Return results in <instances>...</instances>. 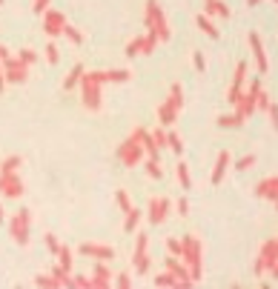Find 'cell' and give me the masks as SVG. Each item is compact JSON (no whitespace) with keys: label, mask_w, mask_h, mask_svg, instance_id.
Returning a JSON list of instances; mask_svg holds the SVG:
<instances>
[{"label":"cell","mask_w":278,"mask_h":289,"mask_svg":"<svg viewBox=\"0 0 278 289\" xmlns=\"http://www.w3.org/2000/svg\"><path fill=\"white\" fill-rule=\"evenodd\" d=\"M175 118H178V109H175L170 100H163V103L158 106V121H161L163 126H172V123H175Z\"/></svg>","instance_id":"16"},{"label":"cell","mask_w":278,"mask_h":289,"mask_svg":"<svg viewBox=\"0 0 278 289\" xmlns=\"http://www.w3.org/2000/svg\"><path fill=\"white\" fill-rule=\"evenodd\" d=\"M138 223H141V209H129L126 212V220H124V232H135L138 229Z\"/></svg>","instance_id":"21"},{"label":"cell","mask_w":278,"mask_h":289,"mask_svg":"<svg viewBox=\"0 0 278 289\" xmlns=\"http://www.w3.org/2000/svg\"><path fill=\"white\" fill-rule=\"evenodd\" d=\"M72 286H78V289H92V278H83V275H78V278H72Z\"/></svg>","instance_id":"38"},{"label":"cell","mask_w":278,"mask_h":289,"mask_svg":"<svg viewBox=\"0 0 278 289\" xmlns=\"http://www.w3.org/2000/svg\"><path fill=\"white\" fill-rule=\"evenodd\" d=\"M255 195H258V198H272V201H278V178L261 181V184L255 186Z\"/></svg>","instance_id":"15"},{"label":"cell","mask_w":278,"mask_h":289,"mask_svg":"<svg viewBox=\"0 0 278 289\" xmlns=\"http://www.w3.org/2000/svg\"><path fill=\"white\" fill-rule=\"evenodd\" d=\"M18 57L23 63H29V66H35V63H37V52H35V49H29V46H26V49H18Z\"/></svg>","instance_id":"29"},{"label":"cell","mask_w":278,"mask_h":289,"mask_svg":"<svg viewBox=\"0 0 278 289\" xmlns=\"http://www.w3.org/2000/svg\"><path fill=\"white\" fill-rule=\"evenodd\" d=\"M261 0H247V6H258Z\"/></svg>","instance_id":"48"},{"label":"cell","mask_w":278,"mask_h":289,"mask_svg":"<svg viewBox=\"0 0 278 289\" xmlns=\"http://www.w3.org/2000/svg\"><path fill=\"white\" fill-rule=\"evenodd\" d=\"M195 23L201 26V32H204V35H209V37H215V40H218V29L212 26L209 15H198V18H195Z\"/></svg>","instance_id":"20"},{"label":"cell","mask_w":278,"mask_h":289,"mask_svg":"<svg viewBox=\"0 0 278 289\" xmlns=\"http://www.w3.org/2000/svg\"><path fill=\"white\" fill-rule=\"evenodd\" d=\"M112 278H115V275H112V272H109L103 263H98V266H95V272H92V286L106 289L109 283H112Z\"/></svg>","instance_id":"14"},{"label":"cell","mask_w":278,"mask_h":289,"mask_svg":"<svg viewBox=\"0 0 278 289\" xmlns=\"http://www.w3.org/2000/svg\"><path fill=\"white\" fill-rule=\"evenodd\" d=\"M3 89H6V75H3V63H0V95H3Z\"/></svg>","instance_id":"47"},{"label":"cell","mask_w":278,"mask_h":289,"mask_svg":"<svg viewBox=\"0 0 278 289\" xmlns=\"http://www.w3.org/2000/svg\"><path fill=\"white\" fill-rule=\"evenodd\" d=\"M192 61H195V69H198V72H204V69H206V61H204V54H201V52L192 54Z\"/></svg>","instance_id":"42"},{"label":"cell","mask_w":278,"mask_h":289,"mask_svg":"<svg viewBox=\"0 0 278 289\" xmlns=\"http://www.w3.org/2000/svg\"><path fill=\"white\" fill-rule=\"evenodd\" d=\"M0 195H6V198L23 195V181L18 178V172H0Z\"/></svg>","instance_id":"8"},{"label":"cell","mask_w":278,"mask_h":289,"mask_svg":"<svg viewBox=\"0 0 278 289\" xmlns=\"http://www.w3.org/2000/svg\"><path fill=\"white\" fill-rule=\"evenodd\" d=\"M9 57H12V52H9V49H6L3 43H0V63H3V61H9Z\"/></svg>","instance_id":"46"},{"label":"cell","mask_w":278,"mask_h":289,"mask_svg":"<svg viewBox=\"0 0 278 289\" xmlns=\"http://www.w3.org/2000/svg\"><path fill=\"white\" fill-rule=\"evenodd\" d=\"M181 244H184L181 261L187 263L192 283H198V280H201V275H204V266H201V241H198L195 235H187V238H181Z\"/></svg>","instance_id":"1"},{"label":"cell","mask_w":278,"mask_h":289,"mask_svg":"<svg viewBox=\"0 0 278 289\" xmlns=\"http://www.w3.org/2000/svg\"><path fill=\"white\" fill-rule=\"evenodd\" d=\"M43 49H46V61L52 63V66H54L58 61H61V52H58V46H54V43H46Z\"/></svg>","instance_id":"32"},{"label":"cell","mask_w":278,"mask_h":289,"mask_svg":"<svg viewBox=\"0 0 278 289\" xmlns=\"http://www.w3.org/2000/svg\"><path fill=\"white\" fill-rule=\"evenodd\" d=\"M166 269L175 275V280H178V286H192V278H189V269H187V263H181L175 255L172 258H166Z\"/></svg>","instance_id":"11"},{"label":"cell","mask_w":278,"mask_h":289,"mask_svg":"<svg viewBox=\"0 0 278 289\" xmlns=\"http://www.w3.org/2000/svg\"><path fill=\"white\" fill-rule=\"evenodd\" d=\"M267 112H269V118H272V126L278 129V106H275V103H269V109H267Z\"/></svg>","instance_id":"44"},{"label":"cell","mask_w":278,"mask_h":289,"mask_svg":"<svg viewBox=\"0 0 278 289\" xmlns=\"http://www.w3.org/2000/svg\"><path fill=\"white\" fill-rule=\"evenodd\" d=\"M204 12L206 15H218V18H230V6L224 0H204Z\"/></svg>","instance_id":"17"},{"label":"cell","mask_w":278,"mask_h":289,"mask_svg":"<svg viewBox=\"0 0 278 289\" xmlns=\"http://www.w3.org/2000/svg\"><path fill=\"white\" fill-rule=\"evenodd\" d=\"M252 163H255V155H244V158H238V163H235V169H241V172H244V169H250Z\"/></svg>","instance_id":"36"},{"label":"cell","mask_w":278,"mask_h":289,"mask_svg":"<svg viewBox=\"0 0 278 289\" xmlns=\"http://www.w3.org/2000/svg\"><path fill=\"white\" fill-rule=\"evenodd\" d=\"M230 160H233V155H230V152H218V160H215V169H212V178H209V181H212V184H221V181H224V175H227V166H230Z\"/></svg>","instance_id":"13"},{"label":"cell","mask_w":278,"mask_h":289,"mask_svg":"<svg viewBox=\"0 0 278 289\" xmlns=\"http://www.w3.org/2000/svg\"><path fill=\"white\" fill-rule=\"evenodd\" d=\"M175 172H178V184H181V189H192V178H189V169H187V163H181V160H178V166H175Z\"/></svg>","instance_id":"23"},{"label":"cell","mask_w":278,"mask_h":289,"mask_svg":"<svg viewBox=\"0 0 278 289\" xmlns=\"http://www.w3.org/2000/svg\"><path fill=\"white\" fill-rule=\"evenodd\" d=\"M29 229H32V212H29V209H20L18 215H12V218H9L12 241H18L20 246L29 244Z\"/></svg>","instance_id":"3"},{"label":"cell","mask_w":278,"mask_h":289,"mask_svg":"<svg viewBox=\"0 0 278 289\" xmlns=\"http://www.w3.org/2000/svg\"><path fill=\"white\" fill-rule=\"evenodd\" d=\"M255 109H269V97H267V92H264V89H261L258 97H255Z\"/></svg>","instance_id":"39"},{"label":"cell","mask_w":278,"mask_h":289,"mask_svg":"<svg viewBox=\"0 0 278 289\" xmlns=\"http://www.w3.org/2000/svg\"><path fill=\"white\" fill-rule=\"evenodd\" d=\"M66 18H63V12H58V9H46L43 12V32L49 37H61L63 32H66Z\"/></svg>","instance_id":"7"},{"label":"cell","mask_w":278,"mask_h":289,"mask_svg":"<svg viewBox=\"0 0 278 289\" xmlns=\"http://www.w3.org/2000/svg\"><path fill=\"white\" fill-rule=\"evenodd\" d=\"M146 172H149V178H161V175H163L161 160H158V158H149V160H146Z\"/></svg>","instance_id":"30"},{"label":"cell","mask_w":278,"mask_h":289,"mask_svg":"<svg viewBox=\"0 0 278 289\" xmlns=\"http://www.w3.org/2000/svg\"><path fill=\"white\" fill-rule=\"evenodd\" d=\"M175 109L181 112V106H184V89H181V83H172V89H170V97H166Z\"/></svg>","instance_id":"22"},{"label":"cell","mask_w":278,"mask_h":289,"mask_svg":"<svg viewBox=\"0 0 278 289\" xmlns=\"http://www.w3.org/2000/svg\"><path fill=\"white\" fill-rule=\"evenodd\" d=\"M81 78H83V66H81V63H75L72 72H69V75H66V80H63V89H66V92H69V89H75L78 83H81Z\"/></svg>","instance_id":"18"},{"label":"cell","mask_w":278,"mask_h":289,"mask_svg":"<svg viewBox=\"0 0 278 289\" xmlns=\"http://www.w3.org/2000/svg\"><path fill=\"white\" fill-rule=\"evenodd\" d=\"M35 286H49V289H54V286H61V283L54 280V275H37V278H35Z\"/></svg>","instance_id":"31"},{"label":"cell","mask_w":278,"mask_h":289,"mask_svg":"<svg viewBox=\"0 0 278 289\" xmlns=\"http://www.w3.org/2000/svg\"><path fill=\"white\" fill-rule=\"evenodd\" d=\"M146 215H149V223H155V226H158V223H163V220H166V215H170V201H166V198H152V201H149V212H146Z\"/></svg>","instance_id":"10"},{"label":"cell","mask_w":278,"mask_h":289,"mask_svg":"<svg viewBox=\"0 0 278 289\" xmlns=\"http://www.w3.org/2000/svg\"><path fill=\"white\" fill-rule=\"evenodd\" d=\"M3 75H6V83H23L29 78V63H23L18 54H12L9 61H3Z\"/></svg>","instance_id":"5"},{"label":"cell","mask_w":278,"mask_h":289,"mask_svg":"<svg viewBox=\"0 0 278 289\" xmlns=\"http://www.w3.org/2000/svg\"><path fill=\"white\" fill-rule=\"evenodd\" d=\"M0 3H3V0H0Z\"/></svg>","instance_id":"50"},{"label":"cell","mask_w":278,"mask_h":289,"mask_svg":"<svg viewBox=\"0 0 278 289\" xmlns=\"http://www.w3.org/2000/svg\"><path fill=\"white\" fill-rule=\"evenodd\" d=\"M152 138H155V143H158V149H161V146H166V132L155 129V132H152Z\"/></svg>","instance_id":"41"},{"label":"cell","mask_w":278,"mask_h":289,"mask_svg":"<svg viewBox=\"0 0 278 289\" xmlns=\"http://www.w3.org/2000/svg\"><path fill=\"white\" fill-rule=\"evenodd\" d=\"M166 249H170L172 255H178V258H181V252H184V244H181V241H175V238H166Z\"/></svg>","instance_id":"35"},{"label":"cell","mask_w":278,"mask_h":289,"mask_svg":"<svg viewBox=\"0 0 278 289\" xmlns=\"http://www.w3.org/2000/svg\"><path fill=\"white\" fill-rule=\"evenodd\" d=\"M166 146H170L175 155H181V152H184V143H181V135H178V132H166Z\"/></svg>","instance_id":"26"},{"label":"cell","mask_w":278,"mask_h":289,"mask_svg":"<svg viewBox=\"0 0 278 289\" xmlns=\"http://www.w3.org/2000/svg\"><path fill=\"white\" fill-rule=\"evenodd\" d=\"M244 78H247V63H238L235 66V78H233V86H241Z\"/></svg>","instance_id":"33"},{"label":"cell","mask_w":278,"mask_h":289,"mask_svg":"<svg viewBox=\"0 0 278 289\" xmlns=\"http://www.w3.org/2000/svg\"><path fill=\"white\" fill-rule=\"evenodd\" d=\"M215 123L221 126V129H238V126L244 123V118H241V114H221Z\"/></svg>","instance_id":"19"},{"label":"cell","mask_w":278,"mask_h":289,"mask_svg":"<svg viewBox=\"0 0 278 289\" xmlns=\"http://www.w3.org/2000/svg\"><path fill=\"white\" fill-rule=\"evenodd\" d=\"M275 3H278V0H275Z\"/></svg>","instance_id":"51"},{"label":"cell","mask_w":278,"mask_h":289,"mask_svg":"<svg viewBox=\"0 0 278 289\" xmlns=\"http://www.w3.org/2000/svg\"><path fill=\"white\" fill-rule=\"evenodd\" d=\"M112 283H115V286H121V289H129V286H132V278H129L126 272H121V275H115V280H112Z\"/></svg>","instance_id":"34"},{"label":"cell","mask_w":278,"mask_h":289,"mask_svg":"<svg viewBox=\"0 0 278 289\" xmlns=\"http://www.w3.org/2000/svg\"><path fill=\"white\" fill-rule=\"evenodd\" d=\"M118 158H121V163H124V166H138V163H141V160H144V146H141V143H138V140H124V143H121V146H118Z\"/></svg>","instance_id":"4"},{"label":"cell","mask_w":278,"mask_h":289,"mask_svg":"<svg viewBox=\"0 0 278 289\" xmlns=\"http://www.w3.org/2000/svg\"><path fill=\"white\" fill-rule=\"evenodd\" d=\"M0 220H3V206H0Z\"/></svg>","instance_id":"49"},{"label":"cell","mask_w":278,"mask_h":289,"mask_svg":"<svg viewBox=\"0 0 278 289\" xmlns=\"http://www.w3.org/2000/svg\"><path fill=\"white\" fill-rule=\"evenodd\" d=\"M78 252L86 255V258H95V261H112L115 258V249L106 244H81Z\"/></svg>","instance_id":"9"},{"label":"cell","mask_w":278,"mask_h":289,"mask_svg":"<svg viewBox=\"0 0 278 289\" xmlns=\"http://www.w3.org/2000/svg\"><path fill=\"white\" fill-rule=\"evenodd\" d=\"M20 163H23L20 155H9V158H3V163H0V172H18Z\"/></svg>","instance_id":"24"},{"label":"cell","mask_w":278,"mask_h":289,"mask_svg":"<svg viewBox=\"0 0 278 289\" xmlns=\"http://www.w3.org/2000/svg\"><path fill=\"white\" fill-rule=\"evenodd\" d=\"M43 241H46V246H49V252H54V255H58V249H61V244H58V238H54L52 232H49V235H46Z\"/></svg>","instance_id":"40"},{"label":"cell","mask_w":278,"mask_h":289,"mask_svg":"<svg viewBox=\"0 0 278 289\" xmlns=\"http://www.w3.org/2000/svg\"><path fill=\"white\" fill-rule=\"evenodd\" d=\"M144 26H146V32H155L161 43H166V40H170V26H166V18H163V12H161V6H158V0H146Z\"/></svg>","instance_id":"2"},{"label":"cell","mask_w":278,"mask_h":289,"mask_svg":"<svg viewBox=\"0 0 278 289\" xmlns=\"http://www.w3.org/2000/svg\"><path fill=\"white\" fill-rule=\"evenodd\" d=\"M115 201H118V206H121V212H124V215L132 209V201H129V195H126L124 189H118V192H115Z\"/></svg>","instance_id":"28"},{"label":"cell","mask_w":278,"mask_h":289,"mask_svg":"<svg viewBox=\"0 0 278 289\" xmlns=\"http://www.w3.org/2000/svg\"><path fill=\"white\" fill-rule=\"evenodd\" d=\"M32 9H35L37 15H43V12L49 9V0H35V3H32Z\"/></svg>","instance_id":"43"},{"label":"cell","mask_w":278,"mask_h":289,"mask_svg":"<svg viewBox=\"0 0 278 289\" xmlns=\"http://www.w3.org/2000/svg\"><path fill=\"white\" fill-rule=\"evenodd\" d=\"M155 286H178V280H175V275L166 269V272H161V275H155Z\"/></svg>","instance_id":"27"},{"label":"cell","mask_w":278,"mask_h":289,"mask_svg":"<svg viewBox=\"0 0 278 289\" xmlns=\"http://www.w3.org/2000/svg\"><path fill=\"white\" fill-rule=\"evenodd\" d=\"M58 263H61L66 272H72V249H69V246H61V249H58Z\"/></svg>","instance_id":"25"},{"label":"cell","mask_w":278,"mask_h":289,"mask_svg":"<svg viewBox=\"0 0 278 289\" xmlns=\"http://www.w3.org/2000/svg\"><path fill=\"white\" fill-rule=\"evenodd\" d=\"M63 35L69 37L72 43H81V40H83V35H81V32H78V29H75V26H66V32H63Z\"/></svg>","instance_id":"37"},{"label":"cell","mask_w":278,"mask_h":289,"mask_svg":"<svg viewBox=\"0 0 278 289\" xmlns=\"http://www.w3.org/2000/svg\"><path fill=\"white\" fill-rule=\"evenodd\" d=\"M178 215H189V201L187 198H181L178 201Z\"/></svg>","instance_id":"45"},{"label":"cell","mask_w":278,"mask_h":289,"mask_svg":"<svg viewBox=\"0 0 278 289\" xmlns=\"http://www.w3.org/2000/svg\"><path fill=\"white\" fill-rule=\"evenodd\" d=\"M146 246H149V238H146V232H141L138 241H135V255H132V266H135L138 275H146V272H149V255H146Z\"/></svg>","instance_id":"6"},{"label":"cell","mask_w":278,"mask_h":289,"mask_svg":"<svg viewBox=\"0 0 278 289\" xmlns=\"http://www.w3.org/2000/svg\"><path fill=\"white\" fill-rule=\"evenodd\" d=\"M250 46H252V54H255V63H258V72L264 75V72H267V52H264V46H261L258 32H250Z\"/></svg>","instance_id":"12"}]
</instances>
